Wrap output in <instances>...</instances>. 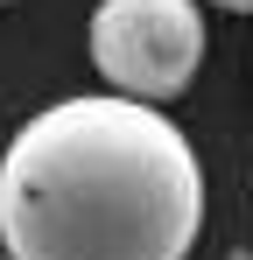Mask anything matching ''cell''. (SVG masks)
<instances>
[{"label":"cell","instance_id":"cell-1","mask_svg":"<svg viewBox=\"0 0 253 260\" xmlns=\"http://www.w3.org/2000/svg\"><path fill=\"white\" fill-rule=\"evenodd\" d=\"M204 169L183 127L113 91L56 99L0 155L7 260H190Z\"/></svg>","mask_w":253,"mask_h":260},{"label":"cell","instance_id":"cell-2","mask_svg":"<svg viewBox=\"0 0 253 260\" xmlns=\"http://www.w3.org/2000/svg\"><path fill=\"white\" fill-rule=\"evenodd\" d=\"M91 63L113 99L169 106L204 63V7L197 0H99L91 7Z\"/></svg>","mask_w":253,"mask_h":260},{"label":"cell","instance_id":"cell-3","mask_svg":"<svg viewBox=\"0 0 253 260\" xmlns=\"http://www.w3.org/2000/svg\"><path fill=\"white\" fill-rule=\"evenodd\" d=\"M211 7H225V14H253V0H211Z\"/></svg>","mask_w":253,"mask_h":260},{"label":"cell","instance_id":"cell-4","mask_svg":"<svg viewBox=\"0 0 253 260\" xmlns=\"http://www.w3.org/2000/svg\"><path fill=\"white\" fill-rule=\"evenodd\" d=\"M0 260H7V246H0Z\"/></svg>","mask_w":253,"mask_h":260},{"label":"cell","instance_id":"cell-5","mask_svg":"<svg viewBox=\"0 0 253 260\" xmlns=\"http://www.w3.org/2000/svg\"><path fill=\"white\" fill-rule=\"evenodd\" d=\"M0 7H7V0H0Z\"/></svg>","mask_w":253,"mask_h":260}]
</instances>
